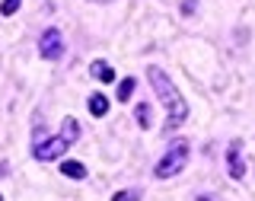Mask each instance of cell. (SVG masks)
Wrapping results in <instances>:
<instances>
[{"label":"cell","mask_w":255,"mask_h":201,"mask_svg":"<svg viewBox=\"0 0 255 201\" xmlns=\"http://www.w3.org/2000/svg\"><path fill=\"white\" fill-rule=\"evenodd\" d=\"M38 51H42L45 61H58L64 54V38L58 29H45L42 32V42H38Z\"/></svg>","instance_id":"obj_4"},{"label":"cell","mask_w":255,"mask_h":201,"mask_svg":"<svg viewBox=\"0 0 255 201\" xmlns=\"http://www.w3.org/2000/svg\"><path fill=\"white\" fill-rule=\"evenodd\" d=\"M19 3H22V0H3V3H0V13H3V16H13L16 10H19Z\"/></svg>","instance_id":"obj_12"},{"label":"cell","mask_w":255,"mask_h":201,"mask_svg":"<svg viewBox=\"0 0 255 201\" xmlns=\"http://www.w3.org/2000/svg\"><path fill=\"white\" fill-rule=\"evenodd\" d=\"M227 173L233 176V179H243L246 176V163H243V144L233 141L227 147Z\"/></svg>","instance_id":"obj_5"},{"label":"cell","mask_w":255,"mask_h":201,"mask_svg":"<svg viewBox=\"0 0 255 201\" xmlns=\"http://www.w3.org/2000/svg\"><path fill=\"white\" fill-rule=\"evenodd\" d=\"M147 80L153 86V93L159 96V102L166 106V131H175L188 118V102L182 99L179 86L163 74V67H147Z\"/></svg>","instance_id":"obj_1"},{"label":"cell","mask_w":255,"mask_h":201,"mask_svg":"<svg viewBox=\"0 0 255 201\" xmlns=\"http://www.w3.org/2000/svg\"><path fill=\"white\" fill-rule=\"evenodd\" d=\"M61 173L67 176V179H86V166L80 163V160H67V163H61Z\"/></svg>","instance_id":"obj_7"},{"label":"cell","mask_w":255,"mask_h":201,"mask_svg":"<svg viewBox=\"0 0 255 201\" xmlns=\"http://www.w3.org/2000/svg\"><path fill=\"white\" fill-rule=\"evenodd\" d=\"M137 125L150 128V106H137Z\"/></svg>","instance_id":"obj_13"},{"label":"cell","mask_w":255,"mask_h":201,"mask_svg":"<svg viewBox=\"0 0 255 201\" xmlns=\"http://www.w3.org/2000/svg\"><path fill=\"white\" fill-rule=\"evenodd\" d=\"M112 201H140V192H137V189H131V192H115V195H112Z\"/></svg>","instance_id":"obj_11"},{"label":"cell","mask_w":255,"mask_h":201,"mask_svg":"<svg viewBox=\"0 0 255 201\" xmlns=\"http://www.w3.org/2000/svg\"><path fill=\"white\" fill-rule=\"evenodd\" d=\"M6 173V163H0V176H3Z\"/></svg>","instance_id":"obj_14"},{"label":"cell","mask_w":255,"mask_h":201,"mask_svg":"<svg viewBox=\"0 0 255 201\" xmlns=\"http://www.w3.org/2000/svg\"><path fill=\"white\" fill-rule=\"evenodd\" d=\"M0 201H3V195H0Z\"/></svg>","instance_id":"obj_16"},{"label":"cell","mask_w":255,"mask_h":201,"mask_svg":"<svg viewBox=\"0 0 255 201\" xmlns=\"http://www.w3.org/2000/svg\"><path fill=\"white\" fill-rule=\"evenodd\" d=\"M61 138L67 141V144H74L77 138H80V125H77V118H64V125H61Z\"/></svg>","instance_id":"obj_9"},{"label":"cell","mask_w":255,"mask_h":201,"mask_svg":"<svg viewBox=\"0 0 255 201\" xmlns=\"http://www.w3.org/2000/svg\"><path fill=\"white\" fill-rule=\"evenodd\" d=\"M185 163H188V144L175 141L169 147V154L153 166V176H156V179H172V176H179L182 170H185Z\"/></svg>","instance_id":"obj_2"},{"label":"cell","mask_w":255,"mask_h":201,"mask_svg":"<svg viewBox=\"0 0 255 201\" xmlns=\"http://www.w3.org/2000/svg\"><path fill=\"white\" fill-rule=\"evenodd\" d=\"M131 93H134V77H125L122 83H118V99L128 102V99H131Z\"/></svg>","instance_id":"obj_10"},{"label":"cell","mask_w":255,"mask_h":201,"mask_svg":"<svg viewBox=\"0 0 255 201\" xmlns=\"http://www.w3.org/2000/svg\"><path fill=\"white\" fill-rule=\"evenodd\" d=\"M90 74H93L96 80H102V83H112V80H115V70H112L106 61H93V64H90Z\"/></svg>","instance_id":"obj_6"},{"label":"cell","mask_w":255,"mask_h":201,"mask_svg":"<svg viewBox=\"0 0 255 201\" xmlns=\"http://www.w3.org/2000/svg\"><path fill=\"white\" fill-rule=\"evenodd\" d=\"M106 112H109V99H106L102 93H93V96H90V115H93V118H102Z\"/></svg>","instance_id":"obj_8"},{"label":"cell","mask_w":255,"mask_h":201,"mask_svg":"<svg viewBox=\"0 0 255 201\" xmlns=\"http://www.w3.org/2000/svg\"><path fill=\"white\" fill-rule=\"evenodd\" d=\"M198 201H211V198H198Z\"/></svg>","instance_id":"obj_15"},{"label":"cell","mask_w":255,"mask_h":201,"mask_svg":"<svg viewBox=\"0 0 255 201\" xmlns=\"http://www.w3.org/2000/svg\"><path fill=\"white\" fill-rule=\"evenodd\" d=\"M70 144L64 138H35V147H32V154H35V160H42V163H51V160L64 157V150H67Z\"/></svg>","instance_id":"obj_3"}]
</instances>
